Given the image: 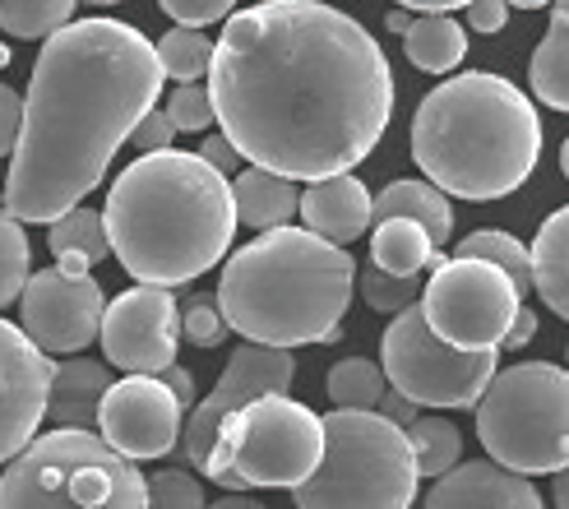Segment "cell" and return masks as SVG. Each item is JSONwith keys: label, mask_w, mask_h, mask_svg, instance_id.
<instances>
[{"label": "cell", "mask_w": 569, "mask_h": 509, "mask_svg": "<svg viewBox=\"0 0 569 509\" xmlns=\"http://www.w3.org/2000/svg\"><path fill=\"white\" fill-rule=\"evenodd\" d=\"M403 436H408V445H412L417 477H445L453 463L463 459V436H459V427H453V421H445V417H417Z\"/></svg>", "instance_id": "obj_28"}, {"label": "cell", "mask_w": 569, "mask_h": 509, "mask_svg": "<svg viewBox=\"0 0 569 509\" xmlns=\"http://www.w3.org/2000/svg\"><path fill=\"white\" fill-rule=\"evenodd\" d=\"M371 265L393 278H421L426 265H436V246L408 218H380L371 237Z\"/></svg>", "instance_id": "obj_25"}, {"label": "cell", "mask_w": 569, "mask_h": 509, "mask_svg": "<svg viewBox=\"0 0 569 509\" xmlns=\"http://www.w3.org/2000/svg\"><path fill=\"white\" fill-rule=\"evenodd\" d=\"M232 204H237V222H246L254 232H273L297 218L301 190H297V181L273 177L264 167H241L232 177Z\"/></svg>", "instance_id": "obj_20"}, {"label": "cell", "mask_w": 569, "mask_h": 509, "mask_svg": "<svg viewBox=\"0 0 569 509\" xmlns=\"http://www.w3.org/2000/svg\"><path fill=\"white\" fill-rule=\"evenodd\" d=\"M74 6L79 0H0V33L19 42H47L56 28L74 19Z\"/></svg>", "instance_id": "obj_30"}, {"label": "cell", "mask_w": 569, "mask_h": 509, "mask_svg": "<svg viewBox=\"0 0 569 509\" xmlns=\"http://www.w3.org/2000/svg\"><path fill=\"white\" fill-rule=\"evenodd\" d=\"M459 260H487V265H496L509 282L519 288V297L532 288V260H528V246L519 241V237H509V232H472V237H463L459 241Z\"/></svg>", "instance_id": "obj_29"}, {"label": "cell", "mask_w": 569, "mask_h": 509, "mask_svg": "<svg viewBox=\"0 0 569 509\" xmlns=\"http://www.w3.org/2000/svg\"><path fill=\"white\" fill-rule=\"evenodd\" d=\"M162 111H167V121H172V130H186V134H199V130L213 126L209 89H199V83H177Z\"/></svg>", "instance_id": "obj_35"}, {"label": "cell", "mask_w": 569, "mask_h": 509, "mask_svg": "<svg viewBox=\"0 0 569 509\" xmlns=\"http://www.w3.org/2000/svg\"><path fill=\"white\" fill-rule=\"evenodd\" d=\"M237 0H158V10L167 19H177L181 28H209L218 19L232 14Z\"/></svg>", "instance_id": "obj_37"}, {"label": "cell", "mask_w": 569, "mask_h": 509, "mask_svg": "<svg viewBox=\"0 0 569 509\" xmlns=\"http://www.w3.org/2000/svg\"><path fill=\"white\" fill-rule=\"evenodd\" d=\"M412 162L453 200H505L542 158V121L519 83L468 70L436 83L412 117Z\"/></svg>", "instance_id": "obj_4"}, {"label": "cell", "mask_w": 569, "mask_h": 509, "mask_svg": "<svg viewBox=\"0 0 569 509\" xmlns=\"http://www.w3.org/2000/svg\"><path fill=\"white\" fill-rule=\"evenodd\" d=\"M153 51H158L162 74L177 83H199L213 61V42L204 28H172V33H162V42Z\"/></svg>", "instance_id": "obj_31"}, {"label": "cell", "mask_w": 569, "mask_h": 509, "mask_svg": "<svg viewBox=\"0 0 569 509\" xmlns=\"http://www.w3.org/2000/svg\"><path fill=\"white\" fill-rule=\"evenodd\" d=\"M93 6H117V0H93Z\"/></svg>", "instance_id": "obj_53"}, {"label": "cell", "mask_w": 569, "mask_h": 509, "mask_svg": "<svg viewBox=\"0 0 569 509\" xmlns=\"http://www.w3.org/2000/svg\"><path fill=\"white\" fill-rule=\"evenodd\" d=\"M532 338H537V316H532V310H519V320L509 325V333H505V343H500V348L519 352L523 343H532Z\"/></svg>", "instance_id": "obj_44"}, {"label": "cell", "mask_w": 569, "mask_h": 509, "mask_svg": "<svg viewBox=\"0 0 569 509\" xmlns=\"http://www.w3.org/2000/svg\"><path fill=\"white\" fill-rule=\"evenodd\" d=\"M28 265H33V246L23 237V222H14L0 209V310L19 301L23 282H28Z\"/></svg>", "instance_id": "obj_32"}, {"label": "cell", "mask_w": 569, "mask_h": 509, "mask_svg": "<svg viewBox=\"0 0 569 509\" xmlns=\"http://www.w3.org/2000/svg\"><path fill=\"white\" fill-rule=\"evenodd\" d=\"M6 66H10V47H6V42H0V70H6Z\"/></svg>", "instance_id": "obj_52"}, {"label": "cell", "mask_w": 569, "mask_h": 509, "mask_svg": "<svg viewBox=\"0 0 569 509\" xmlns=\"http://www.w3.org/2000/svg\"><path fill=\"white\" fill-rule=\"evenodd\" d=\"M408 23H412V10H403V6H393L385 19V28H393V33H408Z\"/></svg>", "instance_id": "obj_48"}, {"label": "cell", "mask_w": 569, "mask_h": 509, "mask_svg": "<svg viewBox=\"0 0 569 509\" xmlns=\"http://www.w3.org/2000/svg\"><path fill=\"white\" fill-rule=\"evenodd\" d=\"M357 292L343 246L306 228H273L232 250L218 278V310L232 333L264 348L333 343Z\"/></svg>", "instance_id": "obj_5"}, {"label": "cell", "mask_w": 569, "mask_h": 509, "mask_svg": "<svg viewBox=\"0 0 569 509\" xmlns=\"http://www.w3.org/2000/svg\"><path fill=\"white\" fill-rule=\"evenodd\" d=\"M528 260H532L537 297L569 325V204H560L542 228H537V241L528 246Z\"/></svg>", "instance_id": "obj_22"}, {"label": "cell", "mask_w": 569, "mask_h": 509, "mask_svg": "<svg viewBox=\"0 0 569 509\" xmlns=\"http://www.w3.org/2000/svg\"><path fill=\"white\" fill-rule=\"evenodd\" d=\"M181 427H186V408L158 376L111 380V389L102 393L98 436L130 463L167 459L181 445Z\"/></svg>", "instance_id": "obj_15"}, {"label": "cell", "mask_w": 569, "mask_h": 509, "mask_svg": "<svg viewBox=\"0 0 569 509\" xmlns=\"http://www.w3.org/2000/svg\"><path fill=\"white\" fill-rule=\"evenodd\" d=\"M551 500H556V509H569V463L556 472V487H551Z\"/></svg>", "instance_id": "obj_47"}, {"label": "cell", "mask_w": 569, "mask_h": 509, "mask_svg": "<svg viewBox=\"0 0 569 509\" xmlns=\"http://www.w3.org/2000/svg\"><path fill=\"white\" fill-rule=\"evenodd\" d=\"M19 126H23V98L10 89V83H0V158L14 153Z\"/></svg>", "instance_id": "obj_39"}, {"label": "cell", "mask_w": 569, "mask_h": 509, "mask_svg": "<svg viewBox=\"0 0 569 509\" xmlns=\"http://www.w3.org/2000/svg\"><path fill=\"white\" fill-rule=\"evenodd\" d=\"M426 509H542V496L528 477L509 472L491 459L453 463L445 477H436Z\"/></svg>", "instance_id": "obj_17"}, {"label": "cell", "mask_w": 569, "mask_h": 509, "mask_svg": "<svg viewBox=\"0 0 569 509\" xmlns=\"http://www.w3.org/2000/svg\"><path fill=\"white\" fill-rule=\"evenodd\" d=\"M149 487V509H204V487L186 468H162L144 477Z\"/></svg>", "instance_id": "obj_34"}, {"label": "cell", "mask_w": 569, "mask_h": 509, "mask_svg": "<svg viewBox=\"0 0 569 509\" xmlns=\"http://www.w3.org/2000/svg\"><path fill=\"white\" fill-rule=\"evenodd\" d=\"M209 102L250 167L310 186L376 153L393 117V70L352 14L320 0H260L227 14Z\"/></svg>", "instance_id": "obj_1"}, {"label": "cell", "mask_w": 569, "mask_h": 509, "mask_svg": "<svg viewBox=\"0 0 569 509\" xmlns=\"http://www.w3.org/2000/svg\"><path fill=\"white\" fill-rule=\"evenodd\" d=\"M167 389H172V399L181 403V408H190L194 403V376L190 371H181V366H167V371L158 376Z\"/></svg>", "instance_id": "obj_43"}, {"label": "cell", "mask_w": 569, "mask_h": 509, "mask_svg": "<svg viewBox=\"0 0 569 509\" xmlns=\"http://www.w3.org/2000/svg\"><path fill=\"white\" fill-rule=\"evenodd\" d=\"M523 297L487 260H436L421 282V316L440 343L459 352H500L509 325L519 320Z\"/></svg>", "instance_id": "obj_11"}, {"label": "cell", "mask_w": 569, "mask_h": 509, "mask_svg": "<svg viewBox=\"0 0 569 509\" xmlns=\"http://www.w3.org/2000/svg\"><path fill=\"white\" fill-rule=\"evenodd\" d=\"M102 357L126 376H162L167 366H177L181 348V306L172 288H126L117 301L102 310Z\"/></svg>", "instance_id": "obj_13"}, {"label": "cell", "mask_w": 569, "mask_h": 509, "mask_svg": "<svg viewBox=\"0 0 569 509\" xmlns=\"http://www.w3.org/2000/svg\"><path fill=\"white\" fill-rule=\"evenodd\" d=\"M227 333L232 329H227L218 301L213 297H190V306L181 310V338H190L194 348H218Z\"/></svg>", "instance_id": "obj_36"}, {"label": "cell", "mask_w": 569, "mask_h": 509, "mask_svg": "<svg viewBox=\"0 0 569 509\" xmlns=\"http://www.w3.org/2000/svg\"><path fill=\"white\" fill-rule=\"evenodd\" d=\"M0 509H149V487L98 431H47L0 472Z\"/></svg>", "instance_id": "obj_7"}, {"label": "cell", "mask_w": 569, "mask_h": 509, "mask_svg": "<svg viewBox=\"0 0 569 509\" xmlns=\"http://www.w3.org/2000/svg\"><path fill=\"white\" fill-rule=\"evenodd\" d=\"M468 28H477L481 38H491V33H500V28L509 23V6L505 0H468Z\"/></svg>", "instance_id": "obj_40"}, {"label": "cell", "mask_w": 569, "mask_h": 509, "mask_svg": "<svg viewBox=\"0 0 569 509\" xmlns=\"http://www.w3.org/2000/svg\"><path fill=\"white\" fill-rule=\"evenodd\" d=\"M393 6H403V10H421V14H453L459 6H468V0H393Z\"/></svg>", "instance_id": "obj_45"}, {"label": "cell", "mask_w": 569, "mask_h": 509, "mask_svg": "<svg viewBox=\"0 0 569 509\" xmlns=\"http://www.w3.org/2000/svg\"><path fill=\"white\" fill-rule=\"evenodd\" d=\"M500 352H459L440 343L421 316V301L398 310L380 338V371L389 389H398L417 408H477Z\"/></svg>", "instance_id": "obj_10"}, {"label": "cell", "mask_w": 569, "mask_h": 509, "mask_svg": "<svg viewBox=\"0 0 569 509\" xmlns=\"http://www.w3.org/2000/svg\"><path fill=\"white\" fill-rule=\"evenodd\" d=\"M172 139H177V130H172V121H167V111H158V107L130 130V144L139 153H162V149H172Z\"/></svg>", "instance_id": "obj_38"}, {"label": "cell", "mask_w": 569, "mask_h": 509, "mask_svg": "<svg viewBox=\"0 0 569 509\" xmlns=\"http://www.w3.org/2000/svg\"><path fill=\"white\" fill-rule=\"evenodd\" d=\"M505 6H509V10H515V6H519V10H542V6H551V0H505Z\"/></svg>", "instance_id": "obj_50"}, {"label": "cell", "mask_w": 569, "mask_h": 509, "mask_svg": "<svg viewBox=\"0 0 569 509\" xmlns=\"http://www.w3.org/2000/svg\"><path fill=\"white\" fill-rule=\"evenodd\" d=\"M320 427L325 455L316 472L292 487L297 509H412L421 477L403 427L352 408H333Z\"/></svg>", "instance_id": "obj_6"}, {"label": "cell", "mask_w": 569, "mask_h": 509, "mask_svg": "<svg viewBox=\"0 0 569 509\" xmlns=\"http://www.w3.org/2000/svg\"><path fill=\"white\" fill-rule=\"evenodd\" d=\"M102 228L111 255L134 282L181 288L204 278L232 250V181L199 153H139L107 190Z\"/></svg>", "instance_id": "obj_3"}, {"label": "cell", "mask_w": 569, "mask_h": 509, "mask_svg": "<svg viewBox=\"0 0 569 509\" xmlns=\"http://www.w3.org/2000/svg\"><path fill=\"white\" fill-rule=\"evenodd\" d=\"M551 23H569V0H551Z\"/></svg>", "instance_id": "obj_49"}, {"label": "cell", "mask_w": 569, "mask_h": 509, "mask_svg": "<svg viewBox=\"0 0 569 509\" xmlns=\"http://www.w3.org/2000/svg\"><path fill=\"white\" fill-rule=\"evenodd\" d=\"M47 246L56 255V265H66V269H83L89 273L93 265H102L111 246H107V228H102V213L98 209H70L61 213L56 222H47Z\"/></svg>", "instance_id": "obj_24"}, {"label": "cell", "mask_w": 569, "mask_h": 509, "mask_svg": "<svg viewBox=\"0 0 569 509\" xmlns=\"http://www.w3.org/2000/svg\"><path fill=\"white\" fill-rule=\"evenodd\" d=\"M329 389V399L333 408H352V412H376L380 399H385V371L376 361H366V357H343V361H333V371L325 380Z\"/></svg>", "instance_id": "obj_27"}, {"label": "cell", "mask_w": 569, "mask_h": 509, "mask_svg": "<svg viewBox=\"0 0 569 509\" xmlns=\"http://www.w3.org/2000/svg\"><path fill=\"white\" fill-rule=\"evenodd\" d=\"M204 509H269V505L250 500V496H222V500H213V505H204Z\"/></svg>", "instance_id": "obj_46"}, {"label": "cell", "mask_w": 569, "mask_h": 509, "mask_svg": "<svg viewBox=\"0 0 569 509\" xmlns=\"http://www.w3.org/2000/svg\"><path fill=\"white\" fill-rule=\"evenodd\" d=\"M472 412L491 463L519 477L560 472L569 463V371L556 361L505 366Z\"/></svg>", "instance_id": "obj_8"}, {"label": "cell", "mask_w": 569, "mask_h": 509, "mask_svg": "<svg viewBox=\"0 0 569 509\" xmlns=\"http://www.w3.org/2000/svg\"><path fill=\"white\" fill-rule=\"evenodd\" d=\"M532 98L556 111H569V23H551V33L532 51Z\"/></svg>", "instance_id": "obj_26"}, {"label": "cell", "mask_w": 569, "mask_h": 509, "mask_svg": "<svg viewBox=\"0 0 569 509\" xmlns=\"http://www.w3.org/2000/svg\"><path fill=\"white\" fill-rule=\"evenodd\" d=\"M199 158H204V162L213 167V172H222V177H237V172H241V153H237L232 144H227L222 134H209L204 144H199Z\"/></svg>", "instance_id": "obj_41"}, {"label": "cell", "mask_w": 569, "mask_h": 509, "mask_svg": "<svg viewBox=\"0 0 569 509\" xmlns=\"http://www.w3.org/2000/svg\"><path fill=\"white\" fill-rule=\"evenodd\" d=\"M560 167H565V177H569V139H565V149H560Z\"/></svg>", "instance_id": "obj_51"}, {"label": "cell", "mask_w": 569, "mask_h": 509, "mask_svg": "<svg viewBox=\"0 0 569 509\" xmlns=\"http://www.w3.org/2000/svg\"><path fill=\"white\" fill-rule=\"evenodd\" d=\"M292 380H297V357L288 348L241 343L232 357H227V371L209 389V399H199L190 408V421L181 427V459L204 472L222 421L232 417L237 408L254 403V399H269V393H292Z\"/></svg>", "instance_id": "obj_12"}, {"label": "cell", "mask_w": 569, "mask_h": 509, "mask_svg": "<svg viewBox=\"0 0 569 509\" xmlns=\"http://www.w3.org/2000/svg\"><path fill=\"white\" fill-rule=\"evenodd\" d=\"M306 232H316L333 246H348L357 237H366V228L376 222L371 213V190H366L357 177H325V181H310L301 190V204H297Z\"/></svg>", "instance_id": "obj_18"}, {"label": "cell", "mask_w": 569, "mask_h": 509, "mask_svg": "<svg viewBox=\"0 0 569 509\" xmlns=\"http://www.w3.org/2000/svg\"><path fill=\"white\" fill-rule=\"evenodd\" d=\"M371 213H376V222H380V218H408V222H417V228L431 237L436 250H440V246L449 241V232H453L449 194H440L431 181H412V177L389 181V186L376 194V200H371Z\"/></svg>", "instance_id": "obj_21"}, {"label": "cell", "mask_w": 569, "mask_h": 509, "mask_svg": "<svg viewBox=\"0 0 569 509\" xmlns=\"http://www.w3.org/2000/svg\"><path fill=\"white\" fill-rule=\"evenodd\" d=\"M376 412H380L385 421H393V427H403V431H408L412 421L421 417V412H417V403H408L398 389H385V399H380V408H376Z\"/></svg>", "instance_id": "obj_42"}, {"label": "cell", "mask_w": 569, "mask_h": 509, "mask_svg": "<svg viewBox=\"0 0 569 509\" xmlns=\"http://www.w3.org/2000/svg\"><path fill=\"white\" fill-rule=\"evenodd\" d=\"M403 51H408V61L417 70L449 74L453 66H463V56H468V28L453 14H421V19L408 23Z\"/></svg>", "instance_id": "obj_23"}, {"label": "cell", "mask_w": 569, "mask_h": 509, "mask_svg": "<svg viewBox=\"0 0 569 509\" xmlns=\"http://www.w3.org/2000/svg\"><path fill=\"white\" fill-rule=\"evenodd\" d=\"M107 297L93 273L51 265L42 273H28L19 292V329L51 357H74L98 338Z\"/></svg>", "instance_id": "obj_14"}, {"label": "cell", "mask_w": 569, "mask_h": 509, "mask_svg": "<svg viewBox=\"0 0 569 509\" xmlns=\"http://www.w3.org/2000/svg\"><path fill=\"white\" fill-rule=\"evenodd\" d=\"M107 389H111L107 361H93L83 352L51 361V389H47L51 431H98V408Z\"/></svg>", "instance_id": "obj_19"}, {"label": "cell", "mask_w": 569, "mask_h": 509, "mask_svg": "<svg viewBox=\"0 0 569 509\" xmlns=\"http://www.w3.org/2000/svg\"><path fill=\"white\" fill-rule=\"evenodd\" d=\"M162 66L153 42L121 19H70L42 42L23 93V126L6 172L14 222H56L79 209L130 130L158 107Z\"/></svg>", "instance_id": "obj_2"}, {"label": "cell", "mask_w": 569, "mask_h": 509, "mask_svg": "<svg viewBox=\"0 0 569 509\" xmlns=\"http://www.w3.org/2000/svg\"><path fill=\"white\" fill-rule=\"evenodd\" d=\"M357 288L366 297V306L380 310V316H398L421 301V278H393V273H380L376 265H366L357 273Z\"/></svg>", "instance_id": "obj_33"}, {"label": "cell", "mask_w": 569, "mask_h": 509, "mask_svg": "<svg viewBox=\"0 0 569 509\" xmlns=\"http://www.w3.org/2000/svg\"><path fill=\"white\" fill-rule=\"evenodd\" d=\"M51 357L19 325L0 320V463L33 445L47 421Z\"/></svg>", "instance_id": "obj_16"}, {"label": "cell", "mask_w": 569, "mask_h": 509, "mask_svg": "<svg viewBox=\"0 0 569 509\" xmlns=\"http://www.w3.org/2000/svg\"><path fill=\"white\" fill-rule=\"evenodd\" d=\"M325 455V427L306 403L288 393H269L237 408L222 421L204 477L222 491L250 487H301Z\"/></svg>", "instance_id": "obj_9"}]
</instances>
